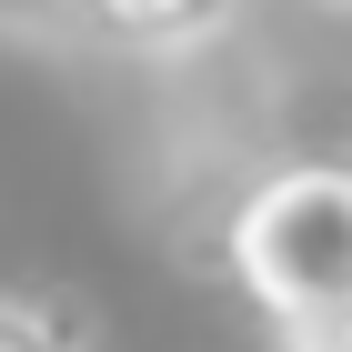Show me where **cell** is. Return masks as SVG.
<instances>
[{
    "label": "cell",
    "instance_id": "1",
    "mask_svg": "<svg viewBox=\"0 0 352 352\" xmlns=\"http://www.w3.org/2000/svg\"><path fill=\"white\" fill-rule=\"evenodd\" d=\"M221 272L272 332L352 322V151H302L232 191Z\"/></svg>",
    "mask_w": 352,
    "mask_h": 352
},
{
    "label": "cell",
    "instance_id": "3",
    "mask_svg": "<svg viewBox=\"0 0 352 352\" xmlns=\"http://www.w3.org/2000/svg\"><path fill=\"white\" fill-rule=\"evenodd\" d=\"M0 352H91L81 292H0Z\"/></svg>",
    "mask_w": 352,
    "mask_h": 352
},
{
    "label": "cell",
    "instance_id": "2",
    "mask_svg": "<svg viewBox=\"0 0 352 352\" xmlns=\"http://www.w3.org/2000/svg\"><path fill=\"white\" fill-rule=\"evenodd\" d=\"M252 0H60V41L111 60H191L242 21Z\"/></svg>",
    "mask_w": 352,
    "mask_h": 352
},
{
    "label": "cell",
    "instance_id": "5",
    "mask_svg": "<svg viewBox=\"0 0 352 352\" xmlns=\"http://www.w3.org/2000/svg\"><path fill=\"white\" fill-rule=\"evenodd\" d=\"M272 352H352V322H332V332H272Z\"/></svg>",
    "mask_w": 352,
    "mask_h": 352
},
{
    "label": "cell",
    "instance_id": "6",
    "mask_svg": "<svg viewBox=\"0 0 352 352\" xmlns=\"http://www.w3.org/2000/svg\"><path fill=\"white\" fill-rule=\"evenodd\" d=\"M322 10H352V0H322Z\"/></svg>",
    "mask_w": 352,
    "mask_h": 352
},
{
    "label": "cell",
    "instance_id": "4",
    "mask_svg": "<svg viewBox=\"0 0 352 352\" xmlns=\"http://www.w3.org/2000/svg\"><path fill=\"white\" fill-rule=\"evenodd\" d=\"M0 41H60V0H0Z\"/></svg>",
    "mask_w": 352,
    "mask_h": 352
}]
</instances>
